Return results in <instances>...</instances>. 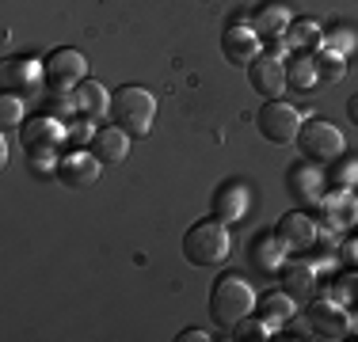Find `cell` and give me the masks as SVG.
<instances>
[{
	"label": "cell",
	"mask_w": 358,
	"mask_h": 342,
	"mask_svg": "<svg viewBox=\"0 0 358 342\" xmlns=\"http://www.w3.org/2000/svg\"><path fill=\"white\" fill-rule=\"evenodd\" d=\"M229 251H233V236H229V225L217 217H202L183 232V259L199 270L221 267Z\"/></svg>",
	"instance_id": "6da1fadb"
},
{
	"label": "cell",
	"mask_w": 358,
	"mask_h": 342,
	"mask_svg": "<svg viewBox=\"0 0 358 342\" xmlns=\"http://www.w3.org/2000/svg\"><path fill=\"white\" fill-rule=\"evenodd\" d=\"M252 312H255V289L236 274H217L214 285H210V315H214L217 327L233 331Z\"/></svg>",
	"instance_id": "7a4b0ae2"
},
{
	"label": "cell",
	"mask_w": 358,
	"mask_h": 342,
	"mask_svg": "<svg viewBox=\"0 0 358 342\" xmlns=\"http://www.w3.org/2000/svg\"><path fill=\"white\" fill-rule=\"evenodd\" d=\"M110 118L130 137H145L152 130V118H157V96L141 84H122L110 96Z\"/></svg>",
	"instance_id": "3957f363"
},
{
	"label": "cell",
	"mask_w": 358,
	"mask_h": 342,
	"mask_svg": "<svg viewBox=\"0 0 358 342\" xmlns=\"http://www.w3.org/2000/svg\"><path fill=\"white\" fill-rule=\"evenodd\" d=\"M297 149H301V156L313 160V164H331V160L343 156L347 141L331 122H324V118H305L301 133H297Z\"/></svg>",
	"instance_id": "277c9868"
},
{
	"label": "cell",
	"mask_w": 358,
	"mask_h": 342,
	"mask_svg": "<svg viewBox=\"0 0 358 342\" xmlns=\"http://www.w3.org/2000/svg\"><path fill=\"white\" fill-rule=\"evenodd\" d=\"M301 122L305 118L297 114V107L286 99H267L259 107V114H255V130H259V137L271 144H294L297 133H301Z\"/></svg>",
	"instance_id": "5b68a950"
},
{
	"label": "cell",
	"mask_w": 358,
	"mask_h": 342,
	"mask_svg": "<svg viewBox=\"0 0 358 342\" xmlns=\"http://www.w3.org/2000/svg\"><path fill=\"white\" fill-rule=\"evenodd\" d=\"M23 152H31L35 160H54V152L62 149V141L69 137L62 118H50V114H38V118H23Z\"/></svg>",
	"instance_id": "8992f818"
},
{
	"label": "cell",
	"mask_w": 358,
	"mask_h": 342,
	"mask_svg": "<svg viewBox=\"0 0 358 342\" xmlns=\"http://www.w3.org/2000/svg\"><path fill=\"white\" fill-rule=\"evenodd\" d=\"M42 65H46V80L54 84L57 91H73L80 80H88V57L73 46H62V50H54V54H46Z\"/></svg>",
	"instance_id": "52a82bcc"
},
{
	"label": "cell",
	"mask_w": 358,
	"mask_h": 342,
	"mask_svg": "<svg viewBox=\"0 0 358 342\" xmlns=\"http://www.w3.org/2000/svg\"><path fill=\"white\" fill-rule=\"evenodd\" d=\"M286 186H289V194H294L297 205H320L324 198H328V179L320 175V168L313 164V160L289 168L286 171Z\"/></svg>",
	"instance_id": "ba28073f"
},
{
	"label": "cell",
	"mask_w": 358,
	"mask_h": 342,
	"mask_svg": "<svg viewBox=\"0 0 358 342\" xmlns=\"http://www.w3.org/2000/svg\"><path fill=\"white\" fill-rule=\"evenodd\" d=\"M99 164H103V160H99L92 149L84 152V144H80V149L65 152V156L57 160V171H54V175L62 179L65 186H73V191H80V186H92V183H99Z\"/></svg>",
	"instance_id": "9c48e42d"
},
{
	"label": "cell",
	"mask_w": 358,
	"mask_h": 342,
	"mask_svg": "<svg viewBox=\"0 0 358 342\" xmlns=\"http://www.w3.org/2000/svg\"><path fill=\"white\" fill-rule=\"evenodd\" d=\"M248 84L263 99H278V91H286V61L278 54H255L248 65Z\"/></svg>",
	"instance_id": "30bf717a"
},
{
	"label": "cell",
	"mask_w": 358,
	"mask_h": 342,
	"mask_svg": "<svg viewBox=\"0 0 358 342\" xmlns=\"http://www.w3.org/2000/svg\"><path fill=\"white\" fill-rule=\"evenodd\" d=\"M275 236H278V244H282L286 251H309V247L317 244V221H313L309 213H301V209H289V213L278 217Z\"/></svg>",
	"instance_id": "8fae6325"
},
{
	"label": "cell",
	"mask_w": 358,
	"mask_h": 342,
	"mask_svg": "<svg viewBox=\"0 0 358 342\" xmlns=\"http://www.w3.org/2000/svg\"><path fill=\"white\" fill-rule=\"evenodd\" d=\"M221 54H225L229 65H252L255 54H259V34L244 27L241 20H229L225 31H221Z\"/></svg>",
	"instance_id": "7c38bea8"
},
{
	"label": "cell",
	"mask_w": 358,
	"mask_h": 342,
	"mask_svg": "<svg viewBox=\"0 0 358 342\" xmlns=\"http://www.w3.org/2000/svg\"><path fill=\"white\" fill-rule=\"evenodd\" d=\"M0 80H4L8 91H23V96H31V91H38L42 80H46V65L35 61V57H8Z\"/></svg>",
	"instance_id": "4fadbf2b"
},
{
	"label": "cell",
	"mask_w": 358,
	"mask_h": 342,
	"mask_svg": "<svg viewBox=\"0 0 358 342\" xmlns=\"http://www.w3.org/2000/svg\"><path fill=\"white\" fill-rule=\"evenodd\" d=\"M210 213L217 221H225V225H236V221L248 217V191H244V183L225 179L214 191V198H210Z\"/></svg>",
	"instance_id": "5bb4252c"
},
{
	"label": "cell",
	"mask_w": 358,
	"mask_h": 342,
	"mask_svg": "<svg viewBox=\"0 0 358 342\" xmlns=\"http://www.w3.org/2000/svg\"><path fill=\"white\" fill-rule=\"evenodd\" d=\"M248 262L259 274H278L282 270V262H286V247L278 244V236L275 232H255L252 236V244H248Z\"/></svg>",
	"instance_id": "9a60e30c"
},
{
	"label": "cell",
	"mask_w": 358,
	"mask_h": 342,
	"mask_svg": "<svg viewBox=\"0 0 358 342\" xmlns=\"http://www.w3.org/2000/svg\"><path fill=\"white\" fill-rule=\"evenodd\" d=\"M73 96H76V114H84L88 122L110 118V91L99 80H80L73 88Z\"/></svg>",
	"instance_id": "2e32d148"
},
{
	"label": "cell",
	"mask_w": 358,
	"mask_h": 342,
	"mask_svg": "<svg viewBox=\"0 0 358 342\" xmlns=\"http://www.w3.org/2000/svg\"><path fill=\"white\" fill-rule=\"evenodd\" d=\"M92 152H96L103 164H122L130 156V133L118 130V126H99L92 137Z\"/></svg>",
	"instance_id": "e0dca14e"
},
{
	"label": "cell",
	"mask_w": 358,
	"mask_h": 342,
	"mask_svg": "<svg viewBox=\"0 0 358 342\" xmlns=\"http://www.w3.org/2000/svg\"><path fill=\"white\" fill-rule=\"evenodd\" d=\"M278 278H282V289L294 301H309V297L317 293V270H313L309 262H282Z\"/></svg>",
	"instance_id": "ac0fdd59"
},
{
	"label": "cell",
	"mask_w": 358,
	"mask_h": 342,
	"mask_svg": "<svg viewBox=\"0 0 358 342\" xmlns=\"http://www.w3.org/2000/svg\"><path fill=\"white\" fill-rule=\"evenodd\" d=\"M252 31L259 34V38H271V42L286 38V31H289V12H286L282 4H263L259 12L252 15Z\"/></svg>",
	"instance_id": "d6986e66"
},
{
	"label": "cell",
	"mask_w": 358,
	"mask_h": 342,
	"mask_svg": "<svg viewBox=\"0 0 358 342\" xmlns=\"http://www.w3.org/2000/svg\"><path fill=\"white\" fill-rule=\"evenodd\" d=\"M255 312H259L267 323H286L289 315L297 312V301L282 289V293H267L263 301H255Z\"/></svg>",
	"instance_id": "ffe728a7"
},
{
	"label": "cell",
	"mask_w": 358,
	"mask_h": 342,
	"mask_svg": "<svg viewBox=\"0 0 358 342\" xmlns=\"http://www.w3.org/2000/svg\"><path fill=\"white\" fill-rule=\"evenodd\" d=\"M313 68H317V80L336 84V80H343L347 61H343V54H336V50L320 46V50H313Z\"/></svg>",
	"instance_id": "44dd1931"
},
{
	"label": "cell",
	"mask_w": 358,
	"mask_h": 342,
	"mask_svg": "<svg viewBox=\"0 0 358 342\" xmlns=\"http://www.w3.org/2000/svg\"><path fill=\"white\" fill-rule=\"evenodd\" d=\"M286 38H289V46H294V50H320V46H324V31H320L317 20H297V23H289Z\"/></svg>",
	"instance_id": "7402d4cb"
},
{
	"label": "cell",
	"mask_w": 358,
	"mask_h": 342,
	"mask_svg": "<svg viewBox=\"0 0 358 342\" xmlns=\"http://www.w3.org/2000/svg\"><path fill=\"white\" fill-rule=\"evenodd\" d=\"M286 84H294L297 91L317 88V68H313V57H294V65L286 68Z\"/></svg>",
	"instance_id": "603a6c76"
},
{
	"label": "cell",
	"mask_w": 358,
	"mask_h": 342,
	"mask_svg": "<svg viewBox=\"0 0 358 342\" xmlns=\"http://www.w3.org/2000/svg\"><path fill=\"white\" fill-rule=\"evenodd\" d=\"M236 335L233 339H244V342H259V339H271V331H275V323H267L259 312H252V315H244L241 323H236Z\"/></svg>",
	"instance_id": "cb8c5ba5"
},
{
	"label": "cell",
	"mask_w": 358,
	"mask_h": 342,
	"mask_svg": "<svg viewBox=\"0 0 358 342\" xmlns=\"http://www.w3.org/2000/svg\"><path fill=\"white\" fill-rule=\"evenodd\" d=\"M331 171H328V183H331V191H351V186L358 183V164L355 160H331L328 164Z\"/></svg>",
	"instance_id": "d4e9b609"
},
{
	"label": "cell",
	"mask_w": 358,
	"mask_h": 342,
	"mask_svg": "<svg viewBox=\"0 0 358 342\" xmlns=\"http://www.w3.org/2000/svg\"><path fill=\"white\" fill-rule=\"evenodd\" d=\"M309 315H313V327H317V331H328L331 339L347 331V320L336 312V308H328V312H324V301H320V304H313V312H309Z\"/></svg>",
	"instance_id": "484cf974"
},
{
	"label": "cell",
	"mask_w": 358,
	"mask_h": 342,
	"mask_svg": "<svg viewBox=\"0 0 358 342\" xmlns=\"http://www.w3.org/2000/svg\"><path fill=\"white\" fill-rule=\"evenodd\" d=\"M0 126L12 130V126H23V99L15 91H4L0 96Z\"/></svg>",
	"instance_id": "4316f807"
},
{
	"label": "cell",
	"mask_w": 358,
	"mask_h": 342,
	"mask_svg": "<svg viewBox=\"0 0 358 342\" xmlns=\"http://www.w3.org/2000/svg\"><path fill=\"white\" fill-rule=\"evenodd\" d=\"M324 46L328 50H336V54H351V50L358 46V38H355V31H347V27H336V31H328L324 34Z\"/></svg>",
	"instance_id": "83f0119b"
},
{
	"label": "cell",
	"mask_w": 358,
	"mask_h": 342,
	"mask_svg": "<svg viewBox=\"0 0 358 342\" xmlns=\"http://www.w3.org/2000/svg\"><path fill=\"white\" fill-rule=\"evenodd\" d=\"M69 137L73 141H88V137H96V133H92V122H84V126H76V130H69Z\"/></svg>",
	"instance_id": "f1b7e54d"
},
{
	"label": "cell",
	"mask_w": 358,
	"mask_h": 342,
	"mask_svg": "<svg viewBox=\"0 0 358 342\" xmlns=\"http://www.w3.org/2000/svg\"><path fill=\"white\" fill-rule=\"evenodd\" d=\"M202 339H206V331H202V327H187L183 335H179V342H202Z\"/></svg>",
	"instance_id": "f546056e"
},
{
	"label": "cell",
	"mask_w": 358,
	"mask_h": 342,
	"mask_svg": "<svg viewBox=\"0 0 358 342\" xmlns=\"http://www.w3.org/2000/svg\"><path fill=\"white\" fill-rule=\"evenodd\" d=\"M347 118H351V122L358 126V96H351V99H347Z\"/></svg>",
	"instance_id": "4dcf8cb0"
},
{
	"label": "cell",
	"mask_w": 358,
	"mask_h": 342,
	"mask_svg": "<svg viewBox=\"0 0 358 342\" xmlns=\"http://www.w3.org/2000/svg\"><path fill=\"white\" fill-rule=\"evenodd\" d=\"M343 255H347V259H351V262H358V239H347Z\"/></svg>",
	"instance_id": "1f68e13d"
}]
</instances>
